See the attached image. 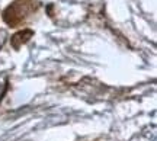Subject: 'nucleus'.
<instances>
[{"mask_svg":"<svg viewBox=\"0 0 157 141\" xmlns=\"http://www.w3.org/2000/svg\"><path fill=\"white\" fill-rule=\"evenodd\" d=\"M38 5L34 2H15L3 13V19L10 26H19L26 17L36 10Z\"/></svg>","mask_w":157,"mask_h":141,"instance_id":"obj_1","label":"nucleus"},{"mask_svg":"<svg viewBox=\"0 0 157 141\" xmlns=\"http://www.w3.org/2000/svg\"><path fill=\"white\" fill-rule=\"evenodd\" d=\"M32 35H34V32H32L31 29H23V31H21V32L15 34L13 36H12V45H13V48H16L17 50L22 44L28 42L29 38H31Z\"/></svg>","mask_w":157,"mask_h":141,"instance_id":"obj_2","label":"nucleus"}]
</instances>
